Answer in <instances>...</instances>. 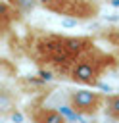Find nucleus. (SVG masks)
Wrapping results in <instances>:
<instances>
[{
    "label": "nucleus",
    "mask_w": 119,
    "mask_h": 123,
    "mask_svg": "<svg viewBox=\"0 0 119 123\" xmlns=\"http://www.w3.org/2000/svg\"><path fill=\"white\" fill-rule=\"evenodd\" d=\"M90 46H94V40L90 37L44 33L31 42V52L38 65L48 67L50 71H56L61 77H69L79 56L86 52Z\"/></svg>",
    "instance_id": "nucleus-1"
},
{
    "label": "nucleus",
    "mask_w": 119,
    "mask_h": 123,
    "mask_svg": "<svg viewBox=\"0 0 119 123\" xmlns=\"http://www.w3.org/2000/svg\"><path fill=\"white\" fill-rule=\"evenodd\" d=\"M117 65V60L104 52L100 46H90L86 52H83L79 56V60L75 62L69 79L77 85H84V86H96L102 79V75L107 69H113Z\"/></svg>",
    "instance_id": "nucleus-2"
},
{
    "label": "nucleus",
    "mask_w": 119,
    "mask_h": 123,
    "mask_svg": "<svg viewBox=\"0 0 119 123\" xmlns=\"http://www.w3.org/2000/svg\"><path fill=\"white\" fill-rule=\"evenodd\" d=\"M42 6L48 12L75 19H92L100 12L96 0H46Z\"/></svg>",
    "instance_id": "nucleus-3"
},
{
    "label": "nucleus",
    "mask_w": 119,
    "mask_h": 123,
    "mask_svg": "<svg viewBox=\"0 0 119 123\" xmlns=\"http://www.w3.org/2000/svg\"><path fill=\"white\" fill-rule=\"evenodd\" d=\"M69 108L81 117H94L106 106V94L96 92L92 88H77L69 90Z\"/></svg>",
    "instance_id": "nucleus-4"
},
{
    "label": "nucleus",
    "mask_w": 119,
    "mask_h": 123,
    "mask_svg": "<svg viewBox=\"0 0 119 123\" xmlns=\"http://www.w3.org/2000/svg\"><path fill=\"white\" fill-rule=\"evenodd\" d=\"M29 117L33 123H69V119L65 117V113H61L60 110L48 108V106H31L29 110Z\"/></svg>",
    "instance_id": "nucleus-5"
},
{
    "label": "nucleus",
    "mask_w": 119,
    "mask_h": 123,
    "mask_svg": "<svg viewBox=\"0 0 119 123\" xmlns=\"http://www.w3.org/2000/svg\"><path fill=\"white\" fill-rule=\"evenodd\" d=\"M104 113H106L107 119L119 121V92H113V94H107V96H106Z\"/></svg>",
    "instance_id": "nucleus-6"
},
{
    "label": "nucleus",
    "mask_w": 119,
    "mask_h": 123,
    "mask_svg": "<svg viewBox=\"0 0 119 123\" xmlns=\"http://www.w3.org/2000/svg\"><path fill=\"white\" fill-rule=\"evenodd\" d=\"M106 123H119V121H113V119H107Z\"/></svg>",
    "instance_id": "nucleus-7"
},
{
    "label": "nucleus",
    "mask_w": 119,
    "mask_h": 123,
    "mask_svg": "<svg viewBox=\"0 0 119 123\" xmlns=\"http://www.w3.org/2000/svg\"><path fill=\"white\" fill-rule=\"evenodd\" d=\"M8 2H12V0H8Z\"/></svg>",
    "instance_id": "nucleus-8"
}]
</instances>
